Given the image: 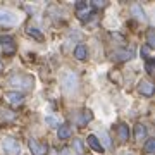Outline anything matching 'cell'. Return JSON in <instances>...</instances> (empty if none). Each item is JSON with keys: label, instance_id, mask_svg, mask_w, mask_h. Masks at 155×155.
Instances as JSON below:
<instances>
[{"label": "cell", "instance_id": "cell-8", "mask_svg": "<svg viewBox=\"0 0 155 155\" xmlns=\"http://www.w3.org/2000/svg\"><path fill=\"white\" fill-rule=\"evenodd\" d=\"M86 141H88V145L91 147V148L95 150V152H104V147H102V143H100V140L95 136V134H88V138H86Z\"/></svg>", "mask_w": 155, "mask_h": 155}, {"label": "cell", "instance_id": "cell-21", "mask_svg": "<svg viewBox=\"0 0 155 155\" xmlns=\"http://www.w3.org/2000/svg\"><path fill=\"white\" fill-rule=\"evenodd\" d=\"M147 40H148V43H147V47H153L155 45V35H153V29H148V33H147Z\"/></svg>", "mask_w": 155, "mask_h": 155}, {"label": "cell", "instance_id": "cell-6", "mask_svg": "<svg viewBox=\"0 0 155 155\" xmlns=\"http://www.w3.org/2000/svg\"><path fill=\"white\" fill-rule=\"evenodd\" d=\"M28 145L33 155H47V145L45 143H38L36 140H29Z\"/></svg>", "mask_w": 155, "mask_h": 155}, {"label": "cell", "instance_id": "cell-4", "mask_svg": "<svg viewBox=\"0 0 155 155\" xmlns=\"http://www.w3.org/2000/svg\"><path fill=\"white\" fill-rule=\"evenodd\" d=\"M62 84H64V90L67 93H71L72 90L76 88V76L72 72H64L62 74Z\"/></svg>", "mask_w": 155, "mask_h": 155}, {"label": "cell", "instance_id": "cell-5", "mask_svg": "<svg viewBox=\"0 0 155 155\" xmlns=\"http://www.w3.org/2000/svg\"><path fill=\"white\" fill-rule=\"evenodd\" d=\"M17 21H19V17H17L12 11L0 9V24H16Z\"/></svg>", "mask_w": 155, "mask_h": 155}, {"label": "cell", "instance_id": "cell-2", "mask_svg": "<svg viewBox=\"0 0 155 155\" xmlns=\"http://www.w3.org/2000/svg\"><path fill=\"white\" fill-rule=\"evenodd\" d=\"M0 45H2V50L5 55H14L16 54V41L11 35H4L0 36Z\"/></svg>", "mask_w": 155, "mask_h": 155}, {"label": "cell", "instance_id": "cell-9", "mask_svg": "<svg viewBox=\"0 0 155 155\" xmlns=\"http://www.w3.org/2000/svg\"><path fill=\"white\" fill-rule=\"evenodd\" d=\"M140 93L145 95V97H152L153 95V84L150 83V81H143V83L140 84Z\"/></svg>", "mask_w": 155, "mask_h": 155}, {"label": "cell", "instance_id": "cell-19", "mask_svg": "<svg viewBox=\"0 0 155 155\" xmlns=\"http://www.w3.org/2000/svg\"><path fill=\"white\" fill-rule=\"evenodd\" d=\"M145 153H153L155 152V138H150L147 143H145Z\"/></svg>", "mask_w": 155, "mask_h": 155}, {"label": "cell", "instance_id": "cell-24", "mask_svg": "<svg viewBox=\"0 0 155 155\" xmlns=\"http://www.w3.org/2000/svg\"><path fill=\"white\" fill-rule=\"evenodd\" d=\"M107 5V2H104V0H93V7H97V9H102V7H105Z\"/></svg>", "mask_w": 155, "mask_h": 155}, {"label": "cell", "instance_id": "cell-22", "mask_svg": "<svg viewBox=\"0 0 155 155\" xmlns=\"http://www.w3.org/2000/svg\"><path fill=\"white\" fill-rule=\"evenodd\" d=\"M91 119H93V114H91V110H88V109H86V110H83V117H81V122H83V124H86V122H90Z\"/></svg>", "mask_w": 155, "mask_h": 155}, {"label": "cell", "instance_id": "cell-15", "mask_svg": "<svg viewBox=\"0 0 155 155\" xmlns=\"http://www.w3.org/2000/svg\"><path fill=\"white\" fill-rule=\"evenodd\" d=\"M76 12H78V16L81 17V19H84V14L88 12V5H86L84 2H79V4H76Z\"/></svg>", "mask_w": 155, "mask_h": 155}, {"label": "cell", "instance_id": "cell-11", "mask_svg": "<svg viewBox=\"0 0 155 155\" xmlns=\"http://www.w3.org/2000/svg\"><path fill=\"white\" fill-rule=\"evenodd\" d=\"M74 57L79 59V61H84V59L88 57V50H86V47H84V45H78L76 50H74Z\"/></svg>", "mask_w": 155, "mask_h": 155}, {"label": "cell", "instance_id": "cell-16", "mask_svg": "<svg viewBox=\"0 0 155 155\" xmlns=\"http://www.w3.org/2000/svg\"><path fill=\"white\" fill-rule=\"evenodd\" d=\"M72 148L76 150L78 155H83L84 153V145L81 140H72Z\"/></svg>", "mask_w": 155, "mask_h": 155}, {"label": "cell", "instance_id": "cell-3", "mask_svg": "<svg viewBox=\"0 0 155 155\" xmlns=\"http://www.w3.org/2000/svg\"><path fill=\"white\" fill-rule=\"evenodd\" d=\"M2 145H4V150H5L9 155H19L21 153V147H19V143H17V140L5 138Z\"/></svg>", "mask_w": 155, "mask_h": 155}, {"label": "cell", "instance_id": "cell-23", "mask_svg": "<svg viewBox=\"0 0 155 155\" xmlns=\"http://www.w3.org/2000/svg\"><path fill=\"white\" fill-rule=\"evenodd\" d=\"M141 54H143L147 59H148V62H150V59H152V54H150V47H147V45H143L141 47Z\"/></svg>", "mask_w": 155, "mask_h": 155}, {"label": "cell", "instance_id": "cell-7", "mask_svg": "<svg viewBox=\"0 0 155 155\" xmlns=\"http://www.w3.org/2000/svg\"><path fill=\"white\" fill-rule=\"evenodd\" d=\"M5 100L11 105H21L22 102H24V97L19 91H9V93H5Z\"/></svg>", "mask_w": 155, "mask_h": 155}, {"label": "cell", "instance_id": "cell-14", "mask_svg": "<svg viewBox=\"0 0 155 155\" xmlns=\"http://www.w3.org/2000/svg\"><path fill=\"white\" fill-rule=\"evenodd\" d=\"M57 134H59V140H67L71 136V127L69 126H59Z\"/></svg>", "mask_w": 155, "mask_h": 155}, {"label": "cell", "instance_id": "cell-1", "mask_svg": "<svg viewBox=\"0 0 155 155\" xmlns=\"http://www.w3.org/2000/svg\"><path fill=\"white\" fill-rule=\"evenodd\" d=\"M11 83L14 84V86H19V88L31 90L33 88V78L31 76H24V74H17V76L11 78Z\"/></svg>", "mask_w": 155, "mask_h": 155}, {"label": "cell", "instance_id": "cell-20", "mask_svg": "<svg viewBox=\"0 0 155 155\" xmlns=\"http://www.w3.org/2000/svg\"><path fill=\"white\" fill-rule=\"evenodd\" d=\"M45 122H47L48 126H52V127H59L61 126V124H59V119H55V117H52V116L45 117Z\"/></svg>", "mask_w": 155, "mask_h": 155}, {"label": "cell", "instance_id": "cell-18", "mask_svg": "<svg viewBox=\"0 0 155 155\" xmlns=\"http://www.w3.org/2000/svg\"><path fill=\"white\" fill-rule=\"evenodd\" d=\"M26 33H28L29 36H33V38L40 40V41H41V40H43V35L40 33V31H38V29H36V28H33V26H29V28L26 29Z\"/></svg>", "mask_w": 155, "mask_h": 155}, {"label": "cell", "instance_id": "cell-25", "mask_svg": "<svg viewBox=\"0 0 155 155\" xmlns=\"http://www.w3.org/2000/svg\"><path fill=\"white\" fill-rule=\"evenodd\" d=\"M145 67H147V72H148V74H153V64H152V62H147V66H145Z\"/></svg>", "mask_w": 155, "mask_h": 155}, {"label": "cell", "instance_id": "cell-13", "mask_svg": "<svg viewBox=\"0 0 155 155\" xmlns=\"http://www.w3.org/2000/svg\"><path fill=\"white\" fill-rule=\"evenodd\" d=\"M133 57V48L131 50H119L116 52V59L117 61H127V59H131Z\"/></svg>", "mask_w": 155, "mask_h": 155}, {"label": "cell", "instance_id": "cell-10", "mask_svg": "<svg viewBox=\"0 0 155 155\" xmlns=\"http://www.w3.org/2000/svg\"><path fill=\"white\" fill-rule=\"evenodd\" d=\"M117 136H119L121 141H127V138H129V127L126 124H119L117 126Z\"/></svg>", "mask_w": 155, "mask_h": 155}, {"label": "cell", "instance_id": "cell-12", "mask_svg": "<svg viewBox=\"0 0 155 155\" xmlns=\"http://www.w3.org/2000/svg\"><path fill=\"white\" fill-rule=\"evenodd\" d=\"M145 136H147V127H145V124H136L134 126V138L143 140Z\"/></svg>", "mask_w": 155, "mask_h": 155}, {"label": "cell", "instance_id": "cell-17", "mask_svg": "<svg viewBox=\"0 0 155 155\" xmlns=\"http://www.w3.org/2000/svg\"><path fill=\"white\" fill-rule=\"evenodd\" d=\"M131 11H133V14H134L136 17H138V19H141V21H145V19H147V17H145L143 9H141V7L138 5V4H134V5L131 7Z\"/></svg>", "mask_w": 155, "mask_h": 155}]
</instances>
